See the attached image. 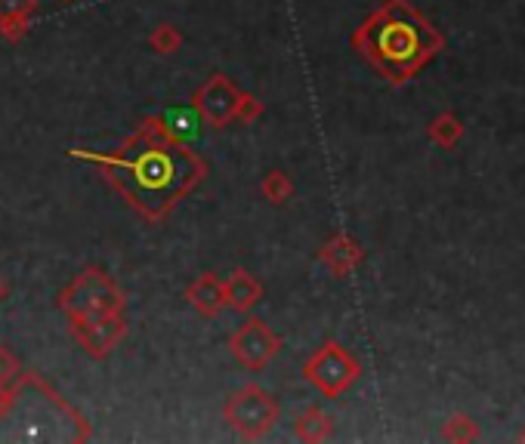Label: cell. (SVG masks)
Instances as JSON below:
<instances>
[{
  "mask_svg": "<svg viewBox=\"0 0 525 444\" xmlns=\"http://www.w3.org/2000/svg\"><path fill=\"white\" fill-rule=\"evenodd\" d=\"M75 158L105 167V179L146 219H164L167 210L189 195L207 170L204 161L183 145V139L167 133L161 118L146 121V127L115 155L102 158L93 152H75Z\"/></svg>",
  "mask_w": 525,
  "mask_h": 444,
  "instance_id": "6da1fadb",
  "label": "cell"
},
{
  "mask_svg": "<svg viewBox=\"0 0 525 444\" xmlns=\"http://www.w3.org/2000/svg\"><path fill=\"white\" fill-rule=\"evenodd\" d=\"M353 44L383 78L402 87L445 50V37L408 0H387L359 25Z\"/></svg>",
  "mask_w": 525,
  "mask_h": 444,
  "instance_id": "7a4b0ae2",
  "label": "cell"
},
{
  "mask_svg": "<svg viewBox=\"0 0 525 444\" xmlns=\"http://www.w3.org/2000/svg\"><path fill=\"white\" fill-rule=\"evenodd\" d=\"M59 309L68 315V321L93 318V315H112V312H124V293L105 272L84 269L59 293Z\"/></svg>",
  "mask_w": 525,
  "mask_h": 444,
  "instance_id": "3957f363",
  "label": "cell"
},
{
  "mask_svg": "<svg viewBox=\"0 0 525 444\" xmlns=\"http://www.w3.org/2000/svg\"><path fill=\"white\" fill-rule=\"evenodd\" d=\"M303 377H306L309 386H315L325 398H340L349 386L362 377V364L356 361L353 352L331 340V343H325L322 349H315L306 358Z\"/></svg>",
  "mask_w": 525,
  "mask_h": 444,
  "instance_id": "277c9868",
  "label": "cell"
},
{
  "mask_svg": "<svg viewBox=\"0 0 525 444\" xmlns=\"http://www.w3.org/2000/svg\"><path fill=\"white\" fill-rule=\"evenodd\" d=\"M278 414H282V411H278L275 398H272L263 386H257V383L238 389V392L226 401V407H223L226 423H229L241 438H263V435L278 423Z\"/></svg>",
  "mask_w": 525,
  "mask_h": 444,
  "instance_id": "5b68a950",
  "label": "cell"
},
{
  "mask_svg": "<svg viewBox=\"0 0 525 444\" xmlns=\"http://www.w3.org/2000/svg\"><path fill=\"white\" fill-rule=\"evenodd\" d=\"M229 352L241 367L263 370L278 352H282V337L272 333L266 327V321L248 318V321H241L238 330L229 337Z\"/></svg>",
  "mask_w": 525,
  "mask_h": 444,
  "instance_id": "8992f818",
  "label": "cell"
},
{
  "mask_svg": "<svg viewBox=\"0 0 525 444\" xmlns=\"http://www.w3.org/2000/svg\"><path fill=\"white\" fill-rule=\"evenodd\" d=\"M238 87L226 78V74H214L207 84H201L192 96V108L201 115L207 127H226L235 121V102H238Z\"/></svg>",
  "mask_w": 525,
  "mask_h": 444,
  "instance_id": "52a82bcc",
  "label": "cell"
},
{
  "mask_svg": "<svg viewBox=\"0 0 525 444\" xmlns=\"http://www.w3.org/2000/svg\"><path fill=\"white\" fill-rule=\"evenodd\" d=\"M72 333L93 358H105L127 337V321H124V312L93 315V318H72Z\"/></svg>",
  "mask_w": 525,
  "mask_h": 444,
  "instance_id": "ba28073f",
  "label": "cell"
},
{
  "mask_svg": "<svg viewBox=\"0 0 525 444\" xmlns=\"http://www.w3.org/2000/svg\"><path fill=\"white\" fill-rule=\"evenodd\" d=\"M186 300L192 303V309L204 318H217L226 309V293H223V281L214 272L198 275L189 287H186Z\"/></svg>",
  "mask_w": 525,
  "mask_h": 444,
  "instance_id": "9c48e42d",
  "label": "cell"
},
{
  "mask_svg": "<svg viewBox=\"0 0 525 444\" xmlns=\"http://www.w3.org/2000/svg\"><path fill=\"white\" fill-rule=\"evenodd\" d=\"M322 263L337 275V278H346L349 272H353L362 259H365V250L359 247L356 238H349V235H334L325 247H322Z\"/></svg>",
  "mask_w": 525,
  "mask_h": 444,
  "instance_id": "30bf717a",
  "label": "cell"
},
{
  "mask_svg": "<svg viewBox=\"0 0 525 444\" xmlns=\"http://www.w3.org/2000/svg\"><path fill=\"white\" fill-rule=\"evenodd\" d=\"M223 293H226V306L238 312H251L263 300V284L251 272L238 269L223 281Z\"/></svg>",
  "mask_w": 525,
  "mask_h": 444,
  "instance_id": "8fae6325",
  "label": "cell"
},
{
  "mask_svg": "<svg viewBox=\"0 0 525 444\" xmlns=\"http://www.w3.org/2000/svg\"><path fill=\"white\" fill-rule=\"evenodd\" d=\"M38 10V0H0V34L7 41H19L28 31V19Z\"/></svg>",
  "mask_w": 525,
  "mask_h": 444,
  "instance_id": "7c38bea8",
  "label": "cell"
},
{
  "mask_svg": "<svg viewBox=\"0 0 525 444\" xmlns=\"http://www.w3.org/2000/svg\"><path fill=\"white\" fill-rule=\"evenodd\" d=\"M294 432L300 441H325L334 432V420L322 411V407H306V411L297 417Z\"/></svg>",
  "mask_w": 525,
  "mask_h": 444,
  "instance_id": "4fadbf2b",
  "label": "cell"
},
{
  "mask_svg": "<svg viewBox=\"0 0 525 444\" xmlns=\"http://www.w3.org/2000/svg\"><path fill=\"white\" fill-rule=\"evenodd\" d=\"M427 136H430V142H436L439 148L451 152V148L464 139V124H461L458 115H451V111H442V115H436V118L430 121Z\"/></svg>",
  "mask_w": 525,
  "mask_h": 444,
  "instance_id": "5bb4252c",
  "label": "cell"
},
{
  "mask_svg": "<svg viewBox=\"0 0 525 444\" xmlns=\"http://www.w3.org/2000/svg\"><path fill=\"white\" fill-rule=\"evenodd\" d=\"M161 124L167 127L170 136L177 139H195L198 136V127L204 124L201 115L192 108V105H180V108H167V115L161 118Z\"/></svg>",
  "mask_w": 525,
  "mask_h": 444,
  "instance_id": "9a60e30c",
  "label": "cell"
},
{
  "mask_svg": "<svg viewBox=\"0 0 525 444\" xmlns=\"http://www.w3.org/2000/svg\"><path fill=\"white\" fill-rule=\"evenodd\" d=\"M260 192H263V198H266L269 204H288V198L294 195V182H291V176H288V173H282V170H272V173H266V176H263V182H260Z\"/></svg>",
  "mask_w": 525,
  "mask_h": 444,
  "instance_id": "2e32d148",
  "label": "cell"
},
{
  "mask_svg": "<svg viewBox=\"0 0 525 444\" xmlns=\"http://www.w3.org/2000/svg\"><path fill=\"white\" fill-rule=\"evenodd\" d=\"M442 438H445V441H461V444L476 441V438H479V423H476L473 417H467V414H454V417L445 423Z\"/></svg>",
  "mask_w": 525,
  "mask_h": 444,
  "instance_id": "e0dca14e",
  "label": "cell"
},
{
  "mask_svg": "<svg viewBox=\"0 0 525 444\" xmlns=\"http://www.w3.org/2000/svg\"><path fill=\"white\" fill-rule=\"evenodd\" d=\"M149 44H152V50L155 53H161V56H170V53H177L180 50V44H183V37H180V31L173 28V25H158L155 31H152V37H149Z\"/></svg>",
  "mask_w": 525,
  "mask_h": 444,
  "instance_id": "ac0fdd59",
  "label": "cell"
},
{
  "mask_svg": "<svg viewBox=\"0 0 525 444\" xmlns=\"http://www.w3.org/2000/svg\"><path fill=\"white\" fill-rule=\"evenodd\" d=\"M263 115V102L257 96H248V93H241L238 102H235V121L241 124H251Z\"/></svg>",
  "mask_w": 525,
  "mask_h": 444,
  "instance_id": "d6986e66",
  "label": "cell"
},
{
  "mask_svg": "<svg viewBox=\"0 0 525 444\" xmlns=\"http://www.w3.org/2000/svg\"><path fill=\"white\" fill-rule=\"evenodd\" d=\"M16 374H19V361H16L7 349H0V386L10 383Z\"/></svg>",
  "mask_w": 525,
  "mask_h": 444,
  "instance_id": "ffe728a7",
  "label": "cell"
},
{
  "mask_svg": "<svg viewBox=\"0 0 525 444\" xmlns=\"http://www.w3.org/2000/svg\"><path fill=\"white\" fill-rule=\"evenodd\" d=\"M7 293H10V287H7V281H4V278H0V303L7 300Z\"/></svg>",
  "mask_w": 525,
  "mask_h": 444,
  "instance_id": "44dd1931",
  "label": "cell"
},
{
  "mask_svg": "<svg viewBox=\"0 0 525 444\" xmlns=\"http://www.w3.org/2000/svg\"><path fill=\"white\" fill-rule=\"evenodd\" d=\"M519 441H525V429H522V432H519Z\"/></svg>",
  "mask_w": 525,
  "mask_h": 444,
  "instance_id": "7402d4cb",
  "label": "cell"
},
{
  "mask_svg": "<svg viewBox=\"0 0 525 444\" xmlns=\"http://www.w3.org/2000/svg\"><path fill=\"white\" fill-rule=\"evenodd\" d=\"M62 4H72V0H62Z\"/></svg>",
  "mask_w": 525,
  "mask_h": 444,
  "instance_id": "603a6c76",
  "label": "cell"
}]
</instances>
